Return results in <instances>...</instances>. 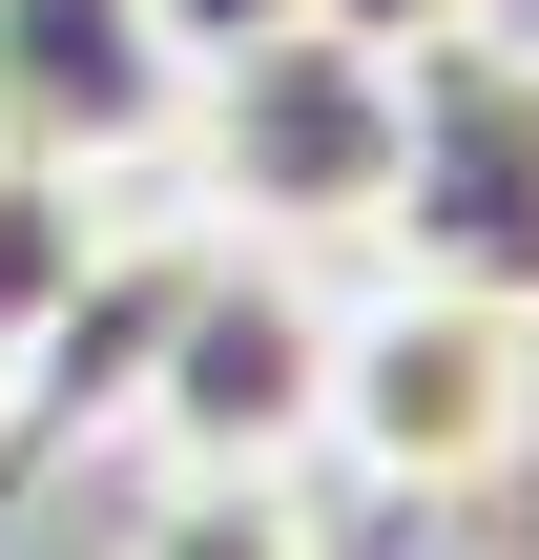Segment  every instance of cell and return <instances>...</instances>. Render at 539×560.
I'll return each mask as SVG.
<instances>
[{"label":"cell","mask_w":539,"mask_h":560,"mask_svg":"<svg viewBox=\"0 0 539 560\" xmlns=\"http://www.w3.org/2000/svg\"><path fill=\"white\" fill-rule=\"evenodd\" d=\"M332 457H353L374 499H499L539 457V312L436 291V270L353 291V312H332Z\"/></svg>","instance_id":"3"},{"label":"cell","mask_w":539,"mask_h":560,"mask_svg":"<svg viewBox=\"0 0 539 560\" xmlns=\"http://www.w3.org/2000/svg\"><path fill=\"white\" fill-rule=\"evenodd\" d=\"M312 21H332V42H374V62H415V42H457L478 0H312Z\"/></svg>","instance_id":"9"},{"label":"cell","mask_w":539,"mask_h":560,"mask_svg":"<svg viewBox=\"0 0 539 560\" xmlns=\"http://www.w3.org/2000/svg\"><path fill=\"white\" fill-rule=\"evenodd\" d=\"M125 560H332V540H312V499H291V478H145Z\"/></svg>","instance_id":"7"},{"label":"cell","mask_w":539,"mask_h":560,"mask_svg":"<svg viewBox=\"0 0 539 560\" xmlns=\"http://www.w3.org/2000/svg\"><path fill=\"white\" fill-rule=\"evenodd\" d=\"M166 166L249 249H374V208H395V62L332 42V21H291V42H249V62L187 83Z\"/></svg>","instance_id":"2"},{"label":"cell","mask_w":539,"mask_h":560,"mask_svg":"<svg viewBox=\"0 0 539 560\" xmlns=\"http://www.w3.org/2000/svg\"><path fill=\"white\" fill-rule=\"evenodd\" d=\"M125 249V208H104V166H62V145H0V395H21V353L83 312V270Z\"/></svg>","instance_id":"6"},{"label":"cell","mask_w":539,"mask_h":560,"mask_svg":"<svg viewBox=\"0 0 539 560\" xmlns=\"http://www.w3.org/2000/svg\"><path fill=\"white\" fill-rule=\"evenodd\" d=\"M374 249L436 270V291L539 312V62L519 42L457 21V42L395 62V208H374Z\"/></svg>","instance_id":"4"},{"label":"cell","mask_w":539,"mask_h":560,"mask_svg":"<svg viewBox=\"0 0 539 560\" xmlns=\"http://www.w3.org/2000/svg\"><path fill=\"white\" fill-rule=\"evenodd\" d=\"M125 436H145V478H312L332 457V291H312V249L208 229L166 270V312H145Z\"/></svg>","instance_id":"1"},{"label":"cell","mask_w":539,"mask_h":560,"mask_svg":"<svg viewBox=\"0 0 539 560\" xmlns=\"http://www.w3.org/2000/svg\"><path fill=\"white\" fill-rule=\"evenodd\" d=\"M187 125V42L145 0H0V145H62V166H166Z\"/></svg>","instance_id":"5"},{"label":"cell","mask_w":539,"mask_h":560,"mask_svg":"<svg viewBox=\"0 0 539 560\" xmlns=\"http://www.w3.org/2000/svg\"><path fill=\"white\" fill-rule=\"evenodd\" d=\"M145 21H166V42H187V83H208V62H249V42H291L312 0H145Z\"/></svg>","instance_id":"8"}]
</instances>
